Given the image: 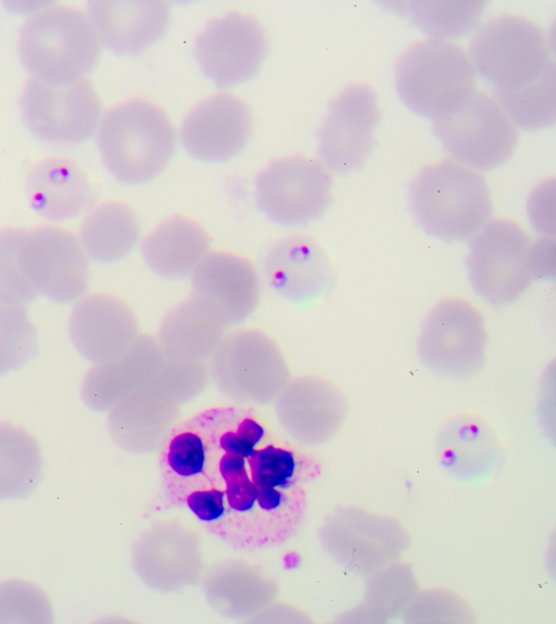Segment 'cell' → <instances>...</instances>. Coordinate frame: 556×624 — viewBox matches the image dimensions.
<instances>
[{
  "label": "cell",
  "instance_id": "1",
  "mask_svg": "<svg viewBox=\"0 0 556 624\" xmlns=\"http://www.w3.org/2000/svg\"><path fill=\"white\" fill-rule=\"evenodd\" d=\"M98 147L118 181L139 186L159 177L176 151V132L167 113L144 99L111 109L98 128Z\"/></svg>",
  "mask_w": 556,
  "mask_h": 624
},
{
  "label": "cell",
  "instance_id": "2",
  "mask_svg": "<svg viewBox=\"0 0 556 624\" xmlns=\"http://www.w3.org/2000/svg\"><path fill=\"white\" fill-rule=\"evenodd\" d=\"M410 203L421 228L446 241L473 237L492 214L485 178L455 160L425 167L413 181Z\"/></svg>",
  "mask_w": 556,
  "mask_h": 624
},
{
  "label": "cell",
  "instance_id": "3",
  "mask_svg": "<svg viewBox=\"0 0 556 624\" xmlns=\"http://www.w3.org/2000/svg\"><path fill=\"white\" fill-rule=\"evenodd\" d=\"M18 50L33 78L66 85L86 78L94 68L101 41L88 15L60 4L47 7L26 21Z\"/></svg>",
  "mask_w": 556,
  "mask_h": 624
},
{
  "label": "cell",
  "instance_id": "4",
  "mask_svg": "<svg viewBox=\"0 0 556 624\" xmlns=\"http://www.w3.org/2000/svg\"><path fill=\"white\" fill-rule=\"evenodd\" d=\"M469 58L495 93L523 90L555 68L546 33L532 18L514 13L483 24L471 40Z\"/></svg>",
  "mask_w": 556,
  "mask_h": 624
},
{
  "label": "cell",
  "instance_id": "5",
  "mask_svg": "<svg viewBox=\"0 0 556 624\" xmlns=\"http://www.w3.org/2000/svg\"><path fill=\"white\" fill-rule=\"evenodd\" d=\"M395 85L410 110L435 120L456 111L476 91V72L462 47L427 38L403 52L395 66Z\"/></svg>",
  "mask_w": 556,
  "mask_h": 624
},
{
  "label": "cell",
  "instance_id": "6",
  "mask_svg": "<svg viewBox=\"0 0 556 624\" xmlns=\"http://www.w3.org/2000/svg\"><path fill=\"white\" fill-rule=\"evenodd\" d=\"M532 245L531 237L517 221H488L469 247L468 270L476 292L493 305L517 302L535 279Z\"/></svg>",
  "mask_w": 556,
  "mask_h": 624
},
{
  "label": "cell",
  "instance_id": "7",
  "mask_svg": "<svg viewBox=\"0 0 556 624\" xmlns=\"http://www.w3.org/2000/svg\"><path fill=\"white\" fill-rule=\"evenodd\" d=\"M17 257L25 280L38 297L70 305L88 291L89 258L79 239L65 228H17Z\"/></svg>",
  "mask_w": 556,
  "mask_h": 624
},
{
  "label": "cell",
  "instance_id": "8",
  "mask_svg": "<svg viewBox=\"0 0 556 624\" xmlns=\"http://www.w3.org/2000/svg\"><path fill=\"white\" fill-rule=\"evenodd\" d=\"M434 132L455 161L475 169H494L509 160L518 128L496 98L476 90L456 111L434 120Z\"/></svg>",
  "mask_w": 556,
  "mask_h": 624
},
{
  "label": "cell",
  "instance_id": "9",
  "mask_svg": "<svg viewBox=\"0 0 556 624\" xmlns=\"http://www.w3.org/2000/svg\"><path fill=\"white\" fill-rule=\"evenodd\" d=\"M256 202L273 222L292 227L309 224L328 209L333 179L323 163L290 156L269 164L255 182Z\"/></svg>",
  "mask_w": 556,
  "mask_h": 624
},
{
  "label": "cell",
  "instance_id": "10",
  "mask_svg": "<svg viewBox=\"0 0 556 624\" xmlns=\"http://www.w3.org/2000/svg\"><path fill=\"white\" fill-rule=\"evenodd\" d=\"M488 328L482 313L460 297L440 302L429 314L419 336V355L432 370L469 377L483 366Z\"/></svg>",
  "mask_w": 556,
  "mask_h": 624
},
{
  "label": "cell",
  "instance_id": "11",
  "mask_svg": "<svg viewBox=\"0 0 556 624\" xmlns=\"http://www.w3.org/2000/svg\"><path fill=\"white\" fill-rule=\"evenodd\" d=\"M21 106L28 127L39 138L56 143L89 140L102 119V100L87 78L49 85L31 77L24 87Z\"/></svg>",
  "mask_w": 556,
  "mask_h": 624
},
{
  "label": "cell",
  "instance_id": "12",
  "mask_svg": "<svg viewBox=\"0 0 556 624\" xmlns=\"http://www.w3.org/2000/svg\"><path fill=\"white\" fill-rule=\"evenodd\" d=\"M377 91L357 84L344 89L331 103L318 133V154L332 173L351 174L371 155L380 123Z\"/></svg>",
  "mask_w": 556,
  "mask_h": 624
},
{
  "label": "cell",
  "instance_id": "13",
  "mask_svg": "<svg viewBox=\"0 0 556 624\" xmlns=\"http://www.w3.org/2000/svg\"><path fill=\"white\" fill-rule=\"evenodd\" d=\"M267 49L266 34L258 21L236 12L207 24L197 39L195 55L206 78L227 88L252 79L264 63Z\"/></svg>",
  "mask_w": 556,
  "mask_h": 624
},
{
  "label": "cell",
  "instance_id": "14",
  "mask_svg": "<svg viewBox=\"0 0 556 624\" xmlns=\"http://www.w3.org/2000/svg\"><path fill=\"white\" fill-rule=\"evenodd\" d=\"M262 273L267 286L282 301L298 308H309L331 285L334 266L315 239L288 234L265 249Z\"/></svg>",
  "mask_w": 556,
  "mask_h": 624
},
{
  "label": "cell",
  "instance_id": "15",
  "mask_svg": "<svg viewBox=\"0 0 556 624\" xmlns=\"http://www.w3.org/2000/svg\"><path fill=\"white\" fill-rule=\"evenodd\" d=\"M211 359L215 375L225 386L252 397L268 395L289 374L279 342L254 327L226 335Z\"/></svg>",
  "mask_w": 556,
  "mask_h": 624
},
{
  "label": "cell",
  "instance_id": "16",
  "mask_svg": "<svg viewBox=\"0 0 556 624\" xmlns=\"http://www.w3.org/2000/svg\"><path fill=\"white\" fill-rule=\"evenodd\" d=\"M70 334L79 355L100 365L126 354L141 332L134 308L123 297L96 292L76 304L70 320Z\"/></svg>",
  "mask_w": 556,
  "mask_h": 624
},
{
  "label": "cell",
  "instance_id": "17",
  "mask_svg": "<svg viewBox=\"0 0 556 624\" xmlns=\"http://www.w3.org/2000/svg\"><path fill=\"white\" fill-rule=\"evenodd\" d=\"M193 295L229 327L250 318L261 303V282L253 262L237 252L211 251L192 271Z\"/></svg>",
  "mask_w": 556,
  "mask_h": 624
},
{
  "label": "cell",
  "instance_id": "18",
  "mask_svg": "<svg viewBox=\"0 0 556 624\" xmlns=\"http://www.w3.org/2000/svg\"><path fill=\"white\" fill-rule=\"evenodd\" d=\"M253 132V114L241 98L220 93L194 107L181 127L186 150L204 162H224L238 155Z\"/></svg>",
  "mask_w": 556,
  "mask_h": 624
},
{
  "label": "cell",
  "instance_id": "19",
  "mask_svg": "<svg viewBox=\"0 0 556 624\" xmlns=\"http://www.w3.org/2000/svg\"><path fill=\"white\" fill-rule=\"evenodd\" d=\"M89 18L100 41L118 55L139 54L168 30L172 9L160 0H92Z\"/></svg>",
  "mask_w": 556,
  "mask_h": 624
},
{
  "label": "cell",
  "instance_id": "20",
  "mask_svg": "<svg viewBox=\"0 0 556 624\" xmlns=\"http://www.w3.org/2000/svg\"><path fill=\"white\" fill-rule=\"evenodd\" d=\"M31 208L51 221H67L86 212L97 199V188L76 162L60 156L36 163L26 180Z\"/></svg>",
  "mask_w": 556,
  "mask_h": 624
},
{
  "label": "cell",
  "instance_id": "21",
  "mask_svg": "<svg viewBox=\"0 0 556 624\" xmlns=\"http://www.w3.org/2000/svg\"><path fill=\"white\" fill-rule=\"evenodd\" d=\"M227 329L213 308L192 295L167 313L155 339L165 359L203 362L213 357Z\"/></svg>",
  "mask_w": 556,
  "mask_h": 624
},
{
  "label": "cell",
  "instance_id": "22",
  "mask_svg": "<svg viewBox=\"0 0 556 624\" xmlns=\"http://www.w3.org/2000/svg\"><path fill=\"white\" fill-rule=\"evenodd\" d=\"M141 251L146 264L157 276L182 279L190 277L212 251V237L194 218L176 215L144 238Z\"/></svg>",
  "mask_w": 556,
  "mask_h": 624
},
{
  "label": "cell",
  "instance_id": "23",
  "mask_svg": "<svg viewBox=\"0 0 556 624\" xmlns=\"http://www.w3.org/2000/svg\"><path fill=\"white\" fill-rule=\"evenodd\" d=\"M141 234V221L135 209L125 202L109 201L86 217L79 242L89 260L112 265L136 249Z\"/></svg>",
  "mask_w": 556,
  "mask_h": 624
},
{
  "label": "cell",
  "instance_id": "24",
  "mask_svg": "<svg viewBox=\"0 0 556 624\" xmlns=\"http://www.w3.org/2000/svg\"><path fill=\"white\" fill-rule=\"evenodd\" d=\"M164 361L156 339L141 333L122 357L89 371L83 386L84 399L91 408H105L130 384L157 374Z\"/></svg>",
  "mask_w": 556,
  "mask_h": 624
},
{
  "label": "cell",
  "instance_id": "25",
  "mask_svg": "<svg viewBox=\"0 0 556 624\" xmlns=\"http://www.w3.org/2000/svg\"><path fill=\"white\" fill-rule=\"evenodd\" d=\"M39 444L28 432L0 422V499H16L31 493L42 473Z\"/></svg>",
  "mask_w": 556,
  "mask_h": 624
},
{
  "label": "cell",
  "instance_id": "26",
  "mask_svg": "<svg viewBox=\"0 0 556 624\" xmlns=\"http://www.w3.org/2000/svg\"><path fill=\"white\" fill-rule=\"evenodd\" d=\"M400 4L432 38L447 40L470 33L478 25L486 2L407 1Z\"/></svg>",
  "mask_w": 556,
  "mask_h": 624
},
{
  "label": "cell",
  "instance_id": "27",
  "mask_svg": "<svg viewBox=\"0 0 556 624\" xmlns=\"http://www.w3.org/2000/svg\"><path fill=\"white\" fill-rule=\"evenodd\" d=\"M288 399L293 415L318 429L329 430L339 425L345 415L341 393L329 382L316 377L296 381Z\"/></svg>",
  "mask_w": 556,
  "mask_h": 624
},
{
  "label": "cell",
  "instance_id": "28",
  "mask_svg": "<svg viewBox=\"0 0 556 624\" xmlns=\"http://www.w3.org/2000/svg\"><path fill=\"white\" fill-rule=\"evenodd\" d=\"M37 352V330L24 306L0 300V375L21 370Z\"/></svg>",
  "mask_w": 556,
  "mask_h": 624
},
{
  "label": "cell",
  "instance_id": "29",
  "mask_svg": "<svg viewBox=\"0 0 556 624\" xmlns=\"http://www.w3.org/2000/svg\"><path fill=\"white\" fill-rule=\"evenodd\" d=\"M555 68L534 85L513 93H495L517 128L539 130L549 127L556 115Z\"/></svg>",
  "mask_w": 556,
  "mask_h": 624
},
{
  "label": "cell",
  "instance_id": "30",
  "mask_svg": "<svg viewBox=\"0 0 556 624\" xmlns=\"http://www.w3.org/2000/svg\"><path fill=\"white\" fill-rule=\"evenodd\" d=\"M52 606L36 587L12 582L0 585V622L48 623Z\"/></svg>",
  "mask_w": 556,
  "mask_h": 624
},
{
  "label": "cell",
  "instance_id": "31",
  "mask_svg": "<svg viewBox=\"0 0 556 624\" xmlns=\"http://www.w3.org/2000/svg\"><path fill=\"white\" fill-rule=\"evenodd\" d=\"M38 298L25 280L17 257V227L0 230V300L27 305Z\"/></svg>",
  "mask_w": 556,
  "mask_h": 624
},
{
  "label": "cell",
  "instance_id": "32",
  "mask_svg": "<svg viewBox=\"0 0 556 624\" xmlns=\"http://www.w3.org/2000/svg\"><path fill=\"white\" fill-rule=\"evenodd\" d=\"M253 483L260 487L286 488L295 472V459L291 451L268 445L250 457Z\"/></svg>",
  "mask_w": 556,
  "mask_h": 624
},
{
  "label": "cell",
  "instance_id": "33",
  "mask_svg": "<svg viewBox=\"0 0 556 624\" xmlns=\"http://www.w3.org/2000/svg\"><path fill=\"white\" fill-rule=\"evenodd\" d=\"M219 469L227 485L229 506L239 512L250 511L255 505L258 488L248 476L244 458L227 453L222 457Z\"/></svg>",
  "mask_w": 556,
  "mask_h": 624
},
{
  "label": "cell",
  "instance_id": "34",
  "mask_svg": "<svg viewBox=\"0 0 556 624\" xmlns=\"http://www.w3.org/2000/svg\"><path fill=\"white\" fill-rule=\"evenodd\" d=\"M168 462L181 476H192L202 472L205 462L202 438L193 432H184L175 436L169 446Z\"/></svg>",
  "mask_w": 556,
  "mask_h": 624
},
{
  "label": "cell",
  "instance_id": "35",
  "mask_svg": "<svg viewBox=\"0 0 556 624\" xmlns=\"http://www.w3.org/2000/svg\"><path fill=\"white\" fill-rule=\"evenodd\" d=\"M555 183L554 179L544 181L529 199V218L533 228L543 237L555 233Z\"/></svg>",
  "mask_w": 556,
  "mask_h": 624
},
{
  "label": "cell",
  "instance_id": "36",
  "mask_svg": "<svg viewBox=\"0 0 556 624\" xmlns=\"http://www.w3.org/2000/svg\"><path fill=\"white\" fill-rule=\"evenodd\" d=\"M265 429L254 418L241 420L236 431L225 433L220 437V446L228 454L250 458L255 454V446L263 440Z\"/></svg>",
  "mask_w": 556,
  "mask_h": 624
},
{
  "label": "cell",
  "instance_id": "37",
  "mask_svg": "<svg viewBox=\"0 0 556 624\" xmlns=\"http://www.w3.org/2000/svg\"><path fill=\"white\" fill-rule=\"evenodd\" d=\"M224 492L199 491L188 498V507L202 521L213 522L218 520L225 512Z\"/></svg>",
  "mask_w": 556,
  "mask_h": 624
},
{
  "label": "cell",
  "instance_id": "38",
  "mask_svg": "<svg viewBox=\"0 0 556 624\" xmlns=\"http://www.w3.org/2000/svg\"><path fill=\"white\" fill-rule=\"evenodd\" d=\"M555 240L554 237H543L533 242L532 267L535 278L552 279L555 273Z\"/></svg>",
  "mask_w": 556,
  "mask_h": 624
},
{
  "label": "cell",
  "instance_id": "39",
  "mask_svg": "<svg viewBox=\"0 0 556 624\" xmlns=\"http://www.w3.org/2000/svg\"><path fill=\"white\" fill-rule=\"evenodd\" d=\"M256 499H257L258 505L262 509L275 510V509L280 507L281 500H282V495L276 488L260 487Z\"/></svg>",
  "mask_w": 556,
  "mask_h": 624
}]
</instances>
